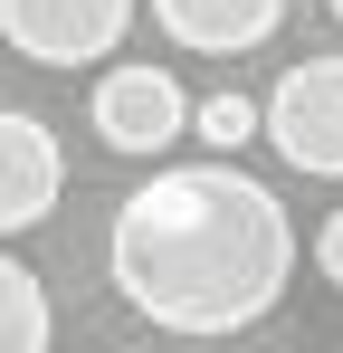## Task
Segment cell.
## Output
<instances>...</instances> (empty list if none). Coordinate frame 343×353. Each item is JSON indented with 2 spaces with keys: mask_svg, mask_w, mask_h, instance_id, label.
<instances>
[{
  "mask_svg": "<svg viewBox=\"0 0 343 353\" xmlns=\"http://www.w3.org/2000/svg\"><path fill=\"white\" fill-rule=\"evenodd\" d=\"M134 29V0H0V39L29 67H105Z\"/></svg>",
  "mask_w": 343,
  "mask_h": 353,
  "instance_id": "3",
  "label": "cell"
},
{
  "mask_svg": "<svg viewBox=\"0 0 343 353\" xmlns=\"http://www.w3.org/2000/svg\"><path fill=\"white\" fill-rule=\"evenodd\" d=\"M105 277L143 325L220 344L277 315L295 277V220L238 163H172L124 191L105 230Z\"/></svg>",
  "mask_w": 343,
  "mask_h": 353,
  "instance_id": "1",
  "label": "cell"
},
{
  "mask_svg": "<svg viewBox=\"0 0 343 353\" xmlns=\"http://www.w3.org/2000/svg\"><path fill=\"white\" fill-rule=\"evenodd\" d=\"M267 143L286 172L343 181V58H305L267 86Z\"/></svg>",
  "mask_w": 343,
  "mask_h": 353,
  "instance_id": "2",
  "label": "cell"
},
{
  "mask_svg": "<svg viewBox=\"0 0 343 353\" xmlns=\"http://www.w3.org/2000/svg\"><path fill=\"white\" fill-rule=\"evenodd\" d=\"M134 353H153V344H134Z\"/></svg>",
  "mask_w": 343,
  "mask_h": 353,
  "instance_id": "11",
  "label": "cell"
},
{
  "mask_svg": "<svg viewBox=\"0 0 343 353\" xmlns=\"http://www.w3.org/2000/svg\"><path fill=\"white\" fill-rule=\"evenodd\" d=\"M57 344V305L39 287V268H19L0 248V353H48Z\"/></svg>",
  "mask_w": 343,
  "mask_h": 353,
  "instance_id": "7",
  "label": "cell"
},
{
  "mask_svg": "<svg viewBox=\"0 0 343 353\" xmlns=\"http://www.w3.org/2000/svg\"><path fill=\"white\" fill-rule=\"evenodd\" d=\"M153 19L191 58H248L286 29V0H153Z\"/></svg>",
  "mask_w": 343,
  "mask_h": 353,
  "instance_id": "6",
  "label": "cell"
},
{
  "mask_svg": "<svg viewBox=\"0 0 343 353\" xmlns=\"http://www.w3.org/2000/svg\"><path fill=\"white\" fill-rule=\"evenodd\" d=\"M191 134H200V143H220V153H238L248 134H267V105H248L238 86H220V96H200V105H191Z\"/></svg>",
  "mask_w": 343,
  "mask_h": 353,
  "instance_id": "8",
  "label": "cell"
},
{
  "mask_svg": "<svg viewBox=\"0 0 343 353\" xmlns=\"http://www.w3.org/2000/svg\"><path fill=\"white\" fill-rule=\"evenodd\" d=\"M315 268H324V287H343V210L315 230Z\"/></svg>",
  "mask_w": 343,
  "mask_h": 353,
  "instance_id": "9",
  "label": "cell"
},
{
  "mask_svg": "<svg viewBox=\"0 0 343 353\" xmlns=\"http://www.w3.org/2000/svg\"><path fill=\"white\" fill-rule=\"evenodd\" d=\"M324 10H334V19H343V0H324Z\"/></svg>",
  "mask_w": 343,
  "mask_h": 353,
  "instance_id": "10",
  "label": "cell"
},
{
  "mask_svg": "<svg viewBox=\"0 0 343 353\" xmlns=\"http://www.w3.org/2000/svg\"><path fill=\"white\" fill-rule=\"evenodd\" d=\"M57 191H67V153H57V134L39 115H19V105H0V239L39 230L57 210Z\"/></svg>",
  "mask_w": 343,
  "mask_h": 353,
  "instance_id": "5",
  "label": "cell"
},
{
  "mask_svg": "<svg viewBox=\"0 0 343 353\" xmlns=\"http://www.w3.org/2000/svg\"><path fill=\"white\" fill-rule=\"evenodd\" d=\"M86 115H96V143L105 153L153 163V153H172L191 134V96L172 86V67H105L96 96H86Z\"/></svg>",
  "mask_w": 343,
  "mask_h": 353,
  "instance_id": "4",
  "label": "cell"
}]
</instances>
